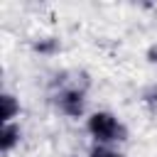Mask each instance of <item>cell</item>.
Masks as SVG:
<instances>
[{"label": "cell", "mask_w": 157, "mask_h": 157, "mask_svg": "<svg viewBox=\"0 0 157 157\" xmlns=\"http://www.w3.org/2000/svg\"><path fill=\"white\" fill-rule=\"evenodd\" d=\"M86 132L93 137L96 145H118L128 140V128L110 110H93L86 118Z\"/></svg>", "instance_id": "obj_1"}, {"label": "cell", "mask_w": 157, "mask_h": 157, "mask_svg": "<svg viewBox=\"0 0 157 157\" xmlns=\"http://www.w3.org/2000/svg\"><path fill=\"white\" fill-rule=\"evenodd\" d=\"M54 86H56V91H54L56 108L66 118H81L86 113V81L59 78V81H54Z\"/></svg>", "instance_id": "obj_2"}, {"label": "cell", "mask_w": 157, "mask_h": 157, "mask_svg": "<svg viewBox=\"0 0 157 157\" xmlns=\"http://www.w3.org/2000/svg\"><path fill=\"white\" fill-rule=\"evenodd\" d=\"M20 137H22V130H20L17 123H2V130H0V152L10 155L20 145Z\"/></svg>", "instance_id": "obj_3"}, {"label": "cell", "mask_w": 157, "mask_h": 157, "mask_svg": "<svg viewBox=\"0 0 157 157\" xmlns=\"http://www.w3.org/2000/svg\"><path fill=\"white\" fill-rule=\"evenodd\" d=\"M0 103H2V123H15V118L20 115V103H17V98H15L10 91H5V93L0 96Z\"/></svg>", "instance_id": "obj_4"}, {"label": "cell", "mask_w": 157, "mask_h": 157, "mask_svg": "<svg viewBox=\"0 0 157 157\" xmlns=\"http://www.w3.org/2000/svg\"><path fill=\"white\" fill-rule=\"evenodd\" d=\"M32 49H34L37 54L52 56V54H56V52L61 49V44H59V39H54V37H42V39H34V42H32Z\"/></svg>", "instance_id": "obj_5"}, {"label": "cell", "mask_w": 157, "mask_h": 157, "mask_svg": "<svg viewBox=\"0 0 157 157\" xmlns=\"http://www.w3.org/2000/svg\"><path fill=\"white\" fill-rule=\"evenodd\" d=\"M88 157H123L113 145H93L88 150Z\"/></svg>", "instance_id": "obj_6"}, {"label": "cell", "mask_w": 157, "mask_h": 157, "mask_svg": "<svg viewBox=\"0 0 157 157\" xmlns=\"http://www.w3.org/2000/svg\"><path fill=\"white\" fill-rule=\"evenodd\" d=\"M142 101H145V105H147L150 110H155V113H157V83H152L150 88H145Z\"/></svg>", "instance_id": "obj_7"}]
</instances>
